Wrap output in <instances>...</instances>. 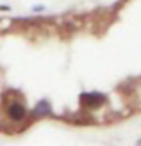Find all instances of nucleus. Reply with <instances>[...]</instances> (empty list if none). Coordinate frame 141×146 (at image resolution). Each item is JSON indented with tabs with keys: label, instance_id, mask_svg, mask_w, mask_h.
Here are the masks:
<instances>
[{
	"label": "nucleus",
	"instance_id": "1",
	"mask_svg": "<svg viewBox=\"0 0 141 146\" xmlns=\"http://www.w3.org/2000/svg\"><path fill=\"white\" fill-rule=\"evenodd\" d=\"M7 116H9V119L14 121V123H20L25 119L27 116V109L23 105V102L20 100H11L9 105H7Z\"/></svg>",
	"mask_w": 141,
	"mask_h": 146
},
{
	"label": "nucleus",
	"instance_id": "3",
	"mask_svg": "<svg viewBox=\"0 0 141 146\" xmlns=\"http://www.w3.org/2000/svg\"><path fill=\"white\" fill-rule=\"evenodd\" d=\"M52 114V107L47 100H41L38 105H36V109L31 112L32 118H43V116H50Z\"/></svg>",
	"mask_w": 141,
	"mask_h": 146
},
{
	"label": "nucleus",
	"instance_id": "2",
	"mask_svg": "<svg viewBox=\"0 0 141 146\" xmlns=\"http://www.w3.org/2000/svg\"><path fill=\"white\" fill-rule=\"evenodd\" d=\"M106 104V96L98 93H90V94H84L82 96V105L84 109H98Z\"/></svg>",
	"mask_w": 141,
	"mask_h": 146
}]
</instances>
